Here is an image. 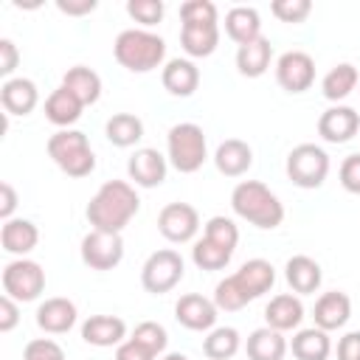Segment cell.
Wrapping results in <instances>:
<instances>
[{"mask_svg":"<svg viewBox=\"0 0 360 360\" xmlns=\"http://www.w3.org/2000/svg\"><path fill=\"white\" fill-rule=\"evenodd\" d=\"M284 278H287V284L292 287V292L309 295V292H315V290L321 287L323 273H321V264H318L312 256L298 253V256H290V259H287V264H284Z\"/></svg>","mask_w":360,"mask_h":360,"instance_id":"23","label":"cell"},{"mask_svg":"<svg viewBox=\"0 0 360 360\" xmlns=\"http://www.w3.org/2000/svg\"><path fill=\"white\" fill-rule=\"evenodd\" d=\"M217 304L214 298H205L200 292H186L180 295V301L174 304V318L180 326L191 329V332H211L217 323Z\"/></svg>","mask_w":360,"mask_h":360,"instance_id":"12","label":"cell"},{"mask_svg":"<svg viewBox=\"0 0 360 360\" xmlns=\"http://www.w3.org/2000/svg\"><path fill=\"white\" fill-rule=\"evenodd\" d=\"M231 208L236 217H242L245 222L262 228V231H273L284 222V205L281 200L262 183V180H242L233 186L231 191Z\"/></svg>","mask_w":360,"mask_h":360,"instance_id":"2","label":"cell"},{"mask_svg":"<svg viewBox=\"0 0 360 360\" xmlns=\"http://www.w3.org/2000/svg\"><path fill=\"white\" fill-rule=\"evenodd\" d=\"M163 360H188V357H186V354H180V352H169Z\"/></svg>","mask_w":360,"mask_h":360,"instance_id":"50","label":"cell"},{"mask_svg":"<svg viewBox=\"0 0 360 360\" xmlns=\"http://www.w3.org/2000/svg\"><path fill=\"white\" fill-rule=\"evenodd\" d=\"M48 155L68 177H87L96 169V155L90 149V141L79 129L53 132L48 138Z\"/></svg>","mask_w":360,"mask_h":360,"instance_id":"5","label":"cell"},{"mask_svg":"<svg viewBox=\"0 0 360 360\" xmlns=\"http://www.w3.org/2000/svg\"><path fill=\"white\" fill-rule=\"evenodd\" d=\"M357 93H360V90H357Z\"/></svg>","mask_w":360,"mask_h":360,"instance_id":"51","label":"cell"},{"mask_svg":"<svg viewBox=\"0 0 360 360\" xmlns=\"http://www.w3.org/2000/svg\"><path fill=\"white\" fill-rule=\"evenodd\" d=\"M37 242H39V231H37V225H34L31 219H17V217H11V219H6L3 228H0V245H3V250L11 253V256L25 259V253H31V250L37 248Z\"/></svg>","mask_w":360,"mask_h":360,"instance_id":"22","label":"cell"},{"mask_svg":"<svg viewBox=\"0 0 360 360\" xmlns=\"http://www.w3.org/2000/svg\"><path fill=\"white\" fill-rule=\"evenodd\" d=\"M284 169L298 188H318L329 174V155L315 143H298L290 149Z\"/></svg>","mask_w":360,"mask_h":360,"instance_id":"6","label":"cell"},{"mask_svg":"<svg viewBox=\"0 0 360 360\" xmlns=\"http://www.w3.org/2000/svg\"><path fill=\"white\" fill-rule=\"evenodd\" d=\"M166 169H169V160L152 149V146H143V149H135L132 158L127 160V174L135 186L141 188H155L166 180Z\"/></svg>","mask_w":360,"mask_h":360,"instance_id":"13","label":"cell"},{"mask_svg":"<svg viewBox=\"0 0 360 360\" xmlns=\"http://www.w3.org/2000/svg\"><path fill=\"white\" fill-rule=\"evenodd\" d=\"M270 11L281 22H304L309 17V11H312V3L309 0H273Z\"/></svg>","mask_w":360,"mask_h":360,"instance_id":"41","label":"cell"},{"mask_svg":"<svg viewBox=\"0 0 360 360\" xmlns=\"http://www.w3.org/2000/svg\"><path fill=\"white\" fill-rule=\"evenodd\" d=\"M104 135H107V141L112 146H121V149L135 146L143 138V121L138 115H132V112H115V115L107 118Z\"/></svg>","mask_w":360,"mask_h":360,"instance_id":"32","label":"cell"},{"mask_svg":"<svg viewBox=\"0 0 360 360\" xmlns=\"http://www.w3.org/2000/svg\"><path fill=\"white\" fill-rule=\"evenodd\" d=\"M338 360H360V332H346L338 340Z\"/></svg>","mask_w":360,"mask_h":360,"instance_id":"47","label":"cell"},{"mask_svg":"<svg viewBox=\"0 0 360 360\" xmlns=\"http://www.w3.org/2000/svg\"><path fill=\"white\" fill-rule=\"evenodd\" d=\"M0 104L6 115H28L39 104V90L31 79H22V76L6 79L0 87Z\"/></svg>","mask_w":360,"mask_h":360,"instance_id":"18","label":"cell"},{"mask_svg":"<svg viewBox=\"0 0 360 360\" xmlns=\"http://www.w3.org/2000/svg\"><path fill=\"white\" fill-rule=\"evenodd\" d=\"M231 278L239 287V292L248 301H253V298L270 292V287L276 284V267L267 259H248Z\"/></svg>","mask_w":360,"mask_h":360,"instance_id":"15","label":"cell"},{"mask_svg":"<svg viewBox=\"0 0 360 360\" xmlns=\"http://www.w3.org/2000/svg\"><path fill=\"white\" fill-rule=\"evenodd\" d=\"M138 208H141V200H138L132 183H127V180H107L90 197L84 214H87V222L93 225V231L121 233L129 225V219L138 214Z\"/></svg>","mask_w":360,"mask_h":360,"instance_id":"1","label":"cell"},{"mask_svg":"<svg viewBox=\"0 0 360 360\" xmlns=\"http://www.w3.org/2000/svg\"><path fill=\"white\" fill-rule=\"evenodd\" d=\"M20 323V307L14 298L0 295V332H11Z\"/></svg>","mask_w":360,"mask_h":360,"instance_id":"46","label":"cell"},{"mask_svg":"<svg viewBox=\"0 0 360 360\" xmlns=\"http://www.w3.org/2000/svg\"><path fill=\"white\" fill-rule=\"evenodd\" d=\"M202 236L211 239L214 245L225 248L228 253H233V250H236V242H239V228H236V222L228 219V217H211V219L205 222V233H202Z\"/></svg>","mask_w":360,"mask_h":360,"instance_id":"36","label":"cell"},{"mask_svg":"<svg viewBox=\"0 0 360 360\" xmlns=\"http://www.w3.org/2000/svg\"><path fill=\"white\" fill-rule=\"evenodd\" d=\"M290 343L284 338V332L278 329H270V326H262V329H253L248 335V360H284Z\"/></svg>","mask_w":360,"mask_h":360,"instance_id":"25","label":"cell"},{"mask_svg":"<svg viewBox=\"0 0 360 360\" xmlns=\"http://www.w3.org/2000/svg\"><path fill=\"white\" fill-rule=\"evenodd\" d=\"M17 62H20L17 45H14L8 37H3V39H0V76H11L14 68H17Z\"/></svg>","mask_w":360,"mask_h":360,"instance_id":"45","label":"cell"},{"mask_svg":"<svg viewBox=\"0 0 360 360\" xmlns=\"http://www.w3.org/2000/svg\"><path fill=\"white\" fill-rule=\"evenodd\" d=\"M124 259V239L121 233L110 231H90L82 239V262L90 270H112Z\"/></svg>","mask_w":360,"mask_h":360,"instance_id":"9","label":"cell"},{"mask_svg":"<svg viewBox=\"0 0 360 360\" xmlns=\"http://www.w3.org/2000/svg\"><path fill=\"white\" fill-rule=\"evenodd\" d=\"M3 295L14 298L17 304L37 301L45 290V270L34 259H14L3 267Z\"/></svg>","mask_w":360,"mask_h":360,"instance_id":"7","label":"cell"},{"mask_svg":"<svg viewBox=\"0 0 360 360\" xmlns=\"http://www.w3.org/2000/svg\"><path fill=\"white\" fill-rule=\"evenodd\" d=\"M180 45L191 59L211 56L219 45V25H180Z\"/></svg>","mask_w":360,"mask_h":360,"instance_id":"30","label":"cell"},{"mask_svg":"<svg viewBox=\"0 0 360 360\" xmlns=\"http://www.w3.org/2000/svg\"><path fill=\"white\" fill-rule=\"evenodd\" d=\"M225 34L236 45H248L262 37V17L253 6H233L225 14Z\"/></svg>","mask_w":360,"mask_h":360,"instance_id":"26","label":"cell"},{"mask_svg":"<svg viewBox=\"0 0 360 360\" xmlns=\"http://www.w3.org/2000/svg\"><path fill=\"white\" fill-rule=\"evenodd\" d=\"M214 304H217V309H222V312H236V309H242V307L248 304V298L239 292V287H236L233 278L228 276V278H222V281L214 287Z\"/></svg>","mask_w":360,"mask_h":360,"instance_id":"40","label":"cell"},{"mask_svg":"<svg viewBox=\"0 0 360 360\" xmlns=\"http://www.w3.org/2000/svg\"><path fill=\"white\" fill-rule=\"evenodd\" d=\"M82 110H84V104L62 84L45 98V118L62 129H70V124H76L82 118Z\"/></svg>","mask_w":360,"mask_h":360,"instance_id":"28","label":"cell"},{"mask_svg":"<svg viewBox=\"0 0 360 360\" xmlns=\"http://www.w3.org/2000/svg\"><path fill=\"white\" fill-rule=\"evenodd\" d=\"M76 304L70 298H45L39 307H37V326L48 335H65L73 329L76 323Z\"/></svg>","mask_w":360,"mask_h":360,"instance_id":"17","label":"cell"},{"mask_svg":"<svg viewBox=\"0 0 360 360\" xmlns=\"http://www.w3.org/2000/svg\"><path fill=\"white\" fill-rule=\"evenodd\" d=\"M62 87H68L84 107L87 104H96L101 98V76L93 68H87V65L68 68V73L62 76Z\"/></svg>","mask_w":360,"mask_h":360,"instance_id":"29","label":"cell"},{"mask_svg":"<svg viewBox=\"0 0 360 360\" xmlns=\"http://www.w3.org/2000/svg\"><path fill=\"white\" fill-rule=\"evenodd\" d=\"M340 186H343L349 194H360V152L349 155V158L340 163Z\"/></svg>","mask_w":360,"mask_h":360,"instance_id":"43","label":"cell"},{"mask_svg":"<svg viewBox=\"0 0 360 360\" xmlns=\"http://www.w3.org/2000/svg\"><path fill=\"white\" fill-rule=\"evenodd\" d=\"M158 354L155 352H149L146 346H141L138 340H124L118 349H115V360H155Z\"/></svg>","mask_w":360,"mask_h":360,"instance_id":"44","label":"cell"},{"mask_svg":"<svg viewBox=\"0 0 360 360\" xmlns=\"http://www.w3.org/2000/svg\"><path fill=\"white\" fill-rule=\"evenodd\" d=\"M82 338L90 346L107 349V346H121L127 338V323L118 315H90L82 323Z\"/></svg>","mask_w":360,"mask_h":360,"instance_id":"19","label":"cell"},{"mask_svg":"<svg viewBox=\"0 0 360 360\" xmlns=\"http://www.w3.org/2000/svg\"><path fill=\"white\" fill-rule=\"evenodd\" d=\"M158 231L163 233V239H169L174 245L191 242L200 231V214L188 202H169L158 214Z\"/></svg>","mask_w":360,"mask_h":360,"instance_id":"10","label":"cell"},{"mask_svg":"<svg viewBox=\"0 0 360 360\" xmlns=\"http://www.w3.org/2000/svg\"><path fill=\"white\" fill-rule=\"evenodd\" d=\"M357 129H360V115L346 104H335L323 110L318 118V135L326 143H346L357 135Z\"/></svg>","mask_w":360,"mask_h":360,"instance_id":"14","label":"cell"},{"mask_svg":"<svg viewBox=\"0 0 360 360\" xmlns=\"http://www.w3.org/2000/svg\"><path fill=\"white\" fill-rule=\"evenodd\" d=\"M357 82H360V73H357V68L354 65H349V62H340V65H335L326 76H323V82H321V93H323V98H329V101H343L354 87H357Z\"/></svg>","mask_w":360,"mask_h":360,"instance_id":"33","label":"cell"},{"mask_svg":"<svg viewBox=\"0 0 360 360\" xmlns=\"http://www.w3.org/2000/svg\"><path fill=\"white\" fill-rule=\"evenodd\" d=\"M276 82L287 93H304L315 82V59L307 51H287L276 62Z\"/></svg>","mask_w":360,"mask_h":360,"instance_id":"11","label":"cell"},{"mask_svg":"<svg viewBox=\"0 0 360 360\" xmlns=\"http://www.w3.org/2000/svg\"><path fill=\"white\" fill-rule=\"evenodd\" d=\"M312 318H315V326L318 329L335 332V329L346 326V321L352 318V298L346 292H340V290H329V292H323L315 301Z\"/></svg>","mask_w":360,"mask_h":360,"instance_id":"16","label":"cell"},{"mask_svg":"<svg viewBox=\"0 0 360 360\" xmlns=\"http://www.w3.org/2000/svg\"><path fill=\"white\" fill-rule=\"evenodd\" d=\"M231 256L233 253H228L225 248H219V245H214L211 239H197L194 242V248H191V259H194V264L200 267V270H222L228 262H231Z\"/></svg>","mask_w":360,"mask_h":360,"instance_id":"35","label":"cell"},{"mask_svg":"<svg viewBox=\"0 0 360 360\" xmlns=\"http://www.w3.org/2000/svg\"><path fill=\"white\" fill-rule=\"evenodd\" d=\"M270 59H273V45L264 37H259V39L236 48V70L242 76H248V79L264 76L267 68H270Z\"/></svg>","mask_w":360,"mask_h":360,"instance_id":"27","label":"cell"},{"mask_svg":"<svg viewBox=\"0 0 360 360\" xmlns=\"http://www.w3.org/2000/svg\"><path fill=\"white\" fill-rule=\"evenodd\" d=\"M186 273V264H183V256L172 248H163V250H155L143 267H141V284L146 292L152 295H163L169 290H174L180 284Z\"/></svg>","mask_w":360,"mask_h":360,"instance_id":"8","label":"cell"},{"mask_svg":"<svg viewBox=\"0 0 360 360\" xmlns=\"http://www.w3.org/2000/svg\"><path fill=\"white\" fill-rule=\"evenodd\" d=\"M160 82H163L166 93L186 98V96H191L200 87V70H197V65L191 59H180L177 56V59L166 62V68L160 73Z\"/></svg>","mask_w":360,"mask_h":360,"instance_id":"24","label":"cell"},{"mask_svg":"<svg viewBox=\"0 0 360 360\" xmlns=\"http://www.w3.org/2000/svg\"><path fill=\"white\" fill-rule=\"evenodd\" d=\"M264 321L270 329H278V332H290V329H298L301 321H304V304L298 295L292 292H278L270 298V304L264 307Z\"/></svg>","mask_w":360,"mask_h":360,"instance_id":"20","label":"cell"},{"mask_svg":"<svg viewBox=\"0 0 360 360\" xmlns=\"http://www.w3.org/2000/svg\"><path fill=\"white\" fill-rule=\"evenodd\" d=\"M214 166L225 177H242L253 166V149L245 141H239V138H228V141H222L217 146Z\"/></svg>","mask_w":360,"mask_h":360,"instance_id":"21","label":"cell"},{"mask_svg":"<svg viewBox=\"0 0 360 360\" xmlns=\"http://www.w3.org/2000/svg\"><path fill=\"white\" fill-rule=\"evenodd\" d=\"M290 349L298 360H329L332 340H329V332H323L318 326H309V329H298L292 335Z\"/></svg>","mask_w":360,"mask_h":360,"instance_id":"31","label":"cell"},{"mask_svg":"<svg viewBox=\"0 0 360 360\" xmlns=\"http://www.w3.org/2000/svg\"><path fill=\"white\" fill-rule=\"evenodd\" d=\"M163 11H166L163 0H127V14H129L135 22L146 25V28L158 25V22L163 20Z\"/></svg>","mask_w":360,"mask_h":360,"instance_id":"37","label":"cell"},{"mask_svg":"<svg viewBox=\"0 0 360 360\" xmlns=\"http://www.w3.org/2000/svg\"><path fill=\"white\" fill-rule=\"evenodd\" d=\"M183 25H211L217 22V6L211 0H188L180 6Z\"/></svg>","mask_w":360,"mask_h":360,"instance_id":"39","label":"cell"},{"mask_svg":"<svg viewBox=\"0 0 360 360\" xmlns=\"http://www.w3.org/2000/svg\"><path fill=\"white\" fill-rule=\"evenodd\" d=\"M132 340H138V343L146 346L149 352L160 354V352L166 349V343H169V335H166V329H163L158 321H141V323L135 326V332H132Z\"/></svg>","mask_w":360,"mask_h":360,"instance_id":"38","label":"cell"},{"mask_svg":"<svg viewBox=\"0 0 360 360\" xmlns=\"http://www.w3.org/2000/svg\"><path fill=\"white\" fill-rule=\"evenodd\" d=\"M56 8H59L62 14H70V17H82V14H90V11H96V0H79V3H73V0H56Z\"/></svg>","mask_w":360,"mask_h":360,"instance_id":"49","label":"cell"},{"mask_svg":"<svg viewBox=\"0 0 360 360\" xmlns=\"http://www.w3.org/2000/svg\"><path fill=\"white\" fill-rule=\"evenodd\" d=\"M242 346V338L233 326H214L202 340V352L208 360H231Z\"/></svg>","mask_w":360,"mask_h":360,"instance_id":"34","label":"cell"},{"mask_svg":"<svg viewBox=\"0 0 360 360\" xmlns=\"http://www.w3.org/2000/svg\"><path fill=\"white\" fill-rule=\"evenodd\" d=\"M14 208H17V191H14V186L11 183H0V217H3V222L11 219Z\"/></svg>","mask_w":360,"mask_h":360,"instance_id":"48","label":"cell"},{"mask_svg":"<svg viewBox=\"0 0 360 360\" xmlns=\"http://www.w3.org/2000/svg\"><path fill=\"white\" fill-rule=\"evenodd\" d=\"M22 360H65V349L51 338H34L25 343Z\"/></svg>","mask_w":360,"mask_h":360,"instance_id":"42","label":"cell"},{"mask_svg":"<svg viewBox=\"0 0 360 360\" xmlns=\"http://www.w3.org/2000/svg\"><path fill=\"white\" fill-rule=\"evenodd\" d=\"M112 53L121 68H127L132 73H149V70L160 68V62L166 59V42H163V37H158L146 28H127L115 37Z\"/></svg>","mask_w":360,"mask_h":360,"instance_id":"3","label":"cell"},{"mask_svg":"<svg viewBox=\"0 0 360 360\" xmlns=\"http://www.w3.org/2000/svg\"><path fill=\"white\" fill-rule=\"evenodd\" d=\"M208 158V141L200 124L183 121L174 124L166 135V160L180 172V174H194L197 169H202Z\"/></svg>","mask_w":360,"mask_h":360,"instance_id":"4","label":"cell"}]
</instances>
